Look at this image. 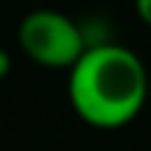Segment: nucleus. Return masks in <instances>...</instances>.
I'll return each instance as SVG.
<instances>
[{
    "label": "nucleus",
    "mask_w": 151,
    "mask_h": 151,
    "mask_svg": "<svg viewBox=\"0 0 151 151\" xmlns=\"http://www.w3.org/2000/svg\"><path fill=\"white\" fill-rule=\"evenodd\" d=\"M67 98L73 112L95 129H120L148 101V73L134 50L92 42L70 67Z\"/></svg>",
    "instance_id": "f257e3e1"
},
{
    "label": "nucleus",
    "mask_w": 151,
    "mask_h": 151,
    "mask_svg": "<svg viewBox=\"0 0 151 151\" xmlns=\"http://www.w3.org/2000/svg\"><path fill=\"white\" fill-rule=\"evenodd\" d=\"M134 11H137V17L151 28V0H134Z\"/></svg>",
    "instance_id": "7ed1b4c3"
},
{
    "label": "nucleus",
    "mask_w": 151,
    "mask_h": 151,
    "mask_svg": "<svg viewBox=\"0 0 151 151\" xmlns=\"http://www.w3.org/2000/svg\"><path fill=\"white\" fill-rule=\"evenodd\" d=\"M9 73H11V56L6 48H0V78H6Z\"/></svg>",
    "instance_id": "20e7f679"
},
{
    "label": "nucleus",
    "mask_w": 151,
    "mask_h": 151,
    "mask_svg": "<svg viewBox=\"0 0 151 151\" xmlns=\"http://www.w3.org/2000/svg\"><path fill=\"white\" fill-rule=\"evenodd\" d=\"M17 42L31 62L50 70H70L90 45L78 22L53 9H37L22 17Z\"/></svg>",
    "instance_id": "f03ea898"
}]
</instances>
